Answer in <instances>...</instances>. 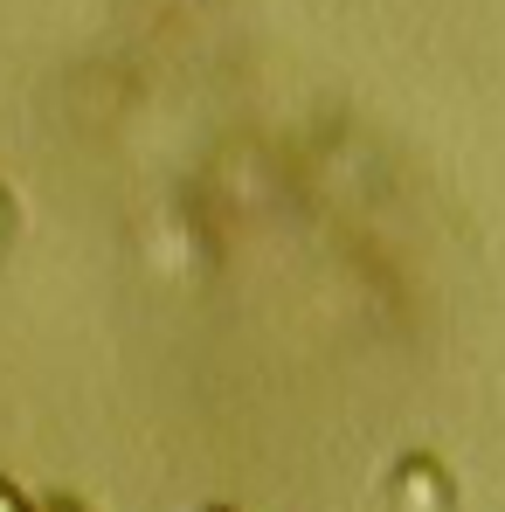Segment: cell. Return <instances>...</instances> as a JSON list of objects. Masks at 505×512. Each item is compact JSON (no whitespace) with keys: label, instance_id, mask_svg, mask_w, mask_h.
Listing matches in <instances>:
<instances>
[{"label":"cell","instance_id":"6da1fadb","mask_svg":"<svg viewBox=\"0 0 505 512\" xmlns=\"http://www.w3.org/2000/svg\"><path fill=\"white\" fill-rule=\"evenodd\" d=\"M388 506L395 512H450L457 506V478H450L429 450H416V457H402V464L388 471Z\"/></svg>","mask_w":505,"mask_h":512},{"label":"cell","instance_id":"7a4b0ae2","mask_svg":"<svg viewBox=\"0 0 505 512\" xmlns=\"http://www.w3.org/2000/svg\"><path fill=\"white\" fill-rule=\"evenodd\" d=\"M0 512H28V499H21V492H14L7 478H0Z\"/></svg>","mask_w":505,"mask_h":512},{"label":"cell","instance_id":"3957f363","mask_svg":"<svg viewBox=\"0 0 505 512\" xmlns=\"http://www.w3.org/2000/svg\"><path fill=\"white\" fill-rule=\"evenodd\" d=\"M7 236H14V201L0 194V243H7Z\"/></svg>","mask_w":505,"mask_h":512},{"label":"cell","instance_id":"277c9868","mask_svg":"<svg viewBox=\"0 0 505 512\" xmlns=\"http://www.w3.org/2000/svg\"><path fill=\"white\" fill-rule=\"evenodd\" d=\"M28 512H84V506H70V499H49V506H28Z\"/></svg>","mask_w":505,"mask_h":512},{"label":"cell","instance_id":"5b68a950","mask_svg":"<svg viewBox=\"0 0 505 512\" xmlns=\"http://www.w3.org/2000/svg\"><path fill=\"white\" fill-rule=\"evenodd\" d=\"M208 512H229V506H208Z\"/></svg>","mask_w":505,"mask_h":512}]
</instances>
